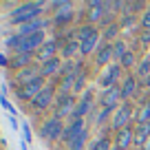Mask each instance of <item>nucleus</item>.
I'll return each mask as SVG.
<instances>
[{
    "mask_svg": "<svg viewBox=\"0 0 150 150\" xmlns=\"http://www.w3.org/2000/svg\"><path fill=\"white\" fill-rule=\"evenodd\" d=\"M55 91H57L55 84H47L42 91H40V95L31 102V106L35 108V110H44V108H49V106H51V102L55 99Z\"/></svg>",
    "mask_w": 150,
    "mask_h": 150,
    "instance_id": "nucleus-10",
    "label": "nucleus"
},
{
    "mask_svg": "<svg viewBox=\"0 0 150 150\" xmlns=\"http://www.w3.org/2000/svg\"><path fill=\"white\" fill-rule=\"evenodd\" d=\"M91 108H93V99H91V91H86L84 97H82L80 102H77V106H75V112H73V117H71V122H73V119H84L91 112Z\"/></svg>",
    "mask_w": 150,
    "mask_h": 150,
    "instance_id": "nucleus-16",
    "label": "nucleus"
},
{
    "mask_svg": "<svg viewBox=\"0 0 150 150\" xmlns=\"http://www.w3.org/2000/svg\"><path fill=\"white\" fill-rule=\"evenodd\" d=\"M106 18V9H104V2L99 0H91L86 2V22L93 27V22H102Z\"/></svg>",
    "mask_w": 150,
    "mask_h": 150,
    "instance_id": "nucleus-12",
    "label": "nucleus"
},
{
    "mask_svg": "<svg viewBox=\"0 0 150 150\" xmlns=\"http://www.w3.org/2000/svg\"><path fill=\"white\" fill-rule=\"evenodd\" d=\"M132 27H135V18H132V16H126V18L122 20V29L124 31H132Z\"/></svg>",
    "mask_w": 150,
    "mask_h": 150,
    "instance_id": "nucleus-33",
    "label": "nucleus"
},
{
    "mask_svg": "<svg viewBox=\"0 0 150 150\" xmlns=\"http://www.w3.org/2000/svg\"><path fill=\"white\" fill-rule=\"evenodd\" d=\"M44 44H47V35H44V31H38V33H33V35H24V38L18 35L16 53H31V55H35L38 49L44 47Z\"/></svg>",
    "mask_w": 150,
    "mask_h": 150,
    "instance_id": "nucleus-3",
    "label": "nucleus"
},
{
    "mask_svg": "<svg viewBox=\"0 0 150 150\" xmlns=\"http://www.w3.org/2000/svg\"><path fill=\"white\" fill-rule=\"evenodd\" d=\"M75 106H77V102H75L73 95H66V97H60L57 99V106H55V115L53 117L57 119H64V117H73V112H75Z\"/></svg>",
    "mask_w": 150,
    "mask_h": 150,
    "instance_id": "nucleus-11",
    "label": "nucleus"
},
{
    "mask_svg": "<svg viewBox=\"0 0 150 150\" xmlns=\"http://www.w3.org/2000/svg\"><path fill=\"white\" fill-rule=\"evenodd\" d=\"M64 124H62V119H57V117H49L47 122L40 126V137L42 139H47V141H57V139H62L64 137Z\"/></svg>",
    "mask_w": 150,
    "mask_h": 150,
    "instance_id": "nucleus-5",
    "label": "nucleus"
},
{
    "mask_svg": "<svg viewBox=\"0 0 150 150\" xmlns=\"http://www.w3.org/2000/svg\"><path fill=\"white\" fill-rule=\"evenodd\" d=\"M132 130H135V141H132V144L141 148V146L146 144V139L150 137V124L148 122H141V124H137Z\"/></svg>",
    "mask_w": 150,
    "mask_h": 150,
    "instance_id": "nucleus-21",
    "label": "nucleus"
},
{
    "mask_svg": "<svg viewBox=\"0 0 150 150\" xmlns=\"http://www.w3.org/2000/svg\"><path fill=\"white\" fill-rule=\"evenodd\" d=\"M77 51H80V42H77V40H69V42L62 47V53H64V57H69V60H71V55L77 53Z\"/></svg>",
    "mask_w": 150,
    "mask_h": 150,
    "instance_id": "nucleus-26",
    "label": "nucleus"
},
{
    "mask_svg": "<svg viewBox=\"0 0 150 150\" xmlns=\"http://www.w3.org/2000/svg\"><path fill=\"white\" fill-rule=\"evenodd\" d=\"M99 40H102V33L95 27H91V24H84V27H80V31H77V42H80V53L82 55L97 53Z\"/></svg>",
    "mask_w": 150,
    "mask_h": 150,
    "instance_id": "nucleus-1",
    "label": "nucleus"
},
{
    "mask_svg": "<svg viewBox=\"0 0 150 150\" xmlns=\"http://www.w3.org/2000/svg\"><path fill=\"white\" fill-rule=\"evenodd\" d=\"M86 139H88V132L80 135L77 139H73L71 144H66V146H69V150H84L86 148Z\"/></svg>",
    "mask_w": 150,
    "mask_h": 150,
    "instance_id": "nucleus-27",
    "label": "nucleus"
},
{
    "mask_svg": "<svg viewBox=\"0 0 150 150\" xmlns=\"http://www.w3.org/2000/svg\"><path fill=\"white\" fill-rule=\"evenodd\" d=\"M44 7H47L44 2H27V5L16 7V11H11V22H16L18 27L33 22V20H38L44 13Z\"/></svg>",
    "mask_w": 150,
    "mask_h": 150,
    "instance_id": "nucleus-2",
    "label": "nucleus"
},
{
    "mask_svg": "<svg viewBox=\"0 0 150 150\" xmlns=\"http://www.w3.org/2000/svg\"><path fill=\"white\" fill-rule=\"evenodd\" d=\"M135 119V110H132V106L128 102H124L122 106L117 108V110L112 112V117H110V128L115 132L124 130V128H128V124Z\"/></svg>",
    "mask_w": 150,
    "mask_h": 150,
    "instance_id": "nucleus-4",
    "label": "nucleus"
},
{
    "mask_svg": "<svg viewBox=\"0 0 150 150\" xmlns=\"http://www.w3.org/2000/svg\"><path fill=\"white\" fill-rule=\"evenodd\" d=\"M44 86H47V80H44V77H38V80H33V82H29V84L16 88V95H18V99H22V102H29V99L33 102Z\"/></svg>",
    "mask_w": 150,
    "mask_h": 150,
    "instance_id": "nucleus-6",
    "label": "nucleus"
},
{
    "mask_svg": "<svg viewBox=\"0 0 150 150\" xmlns=\"http://www.w3.org/2000/svg\"><path fill=\"white\" fill-rule=\"evenodd\" d=\"M119 75H122V64H110L104 69V73L99 75V84L104 86V91L106 88H112V86H119Z\"/></svg>",
    "mask_w": 150,
    "mask_h": 150,
    "instance_id": "nucleus-8",
    "label": "nucleus"
},
{
    "mask_svg": "<svg viewBox=\"0 0 150 150\" xmlns=\"http://www.w3.org/2000/svg\"><path fill=\"white\" fill-rule=\"evenodd\" d=\"M137 75H139L141 80H146L150 75V57H144V60L139 62V66H137Z\"/></svg>",
    "mask_w": 150,
    "mask_h": 150,
    "instance_id": "nucleus-28",
    "label": "nucleus"
},
{
    "mask_svg": "<svg viewBox=\"0 0 150 150\" xmlns=\"http://www.w3.org/2000/svg\"><path fill=\"white\" fill-rule=\"evenodd\" d=\"M86 77H88V75H86V71L82 69L80 73L75 75V84H73V93H80V91H84V86H86Z\"/></svg>",
    "mask_w": 150,
    "mask_h": 150,
    "instance_id": "nucleus-25",
    "label": "nucleus"
},
{
    "mask_svg": "<svg viewBox=\"0 0 150 150\" xmlns=\"http://www.w3.org/2000/svg\"><path fill=\"white\" fill-rule=\"evenodd\" d=\"M139 44H141V47H150V33L148 31H141V35H139Z\"/></svg>",
    "mask_w": 150,
    "mask_h": 150,
    "instance_id": "nucleus-35",
    "label": "nucleus"
},
{
    "mask_svg": "<svg viewBox=\"0 0 150 150\" xmlns=\"http://www.w3.org/2000/svg\"><path fill=\"white\" fill-rule=\"evenodd\" d=\"M119 29H122V24H115V22H112L110 27H106V31L102 33V35H104V40H112V38H117Z\"/></svg>",
    "mask_w": 150,
    "mask_h": 150,
    "instance_id": "nucleus-31",
    "label": "nucleus"
},
{
    "mask_svg": "<svg viewBox=\"0 0 150 150\" xmlns=\"http://www.w3.org/2000/svg\"><path fill=\"white\" fill-rule=\"evenodd\" d=\"M0 66H9V57L0 53Z\"/></svg>",
    "mask_w": 150,
    "mask_h": 150,
    "instance_id": "nucleus-37",
    "label": "nucleus"
},
{
    "mask_svg": "<svg viewBox=\"0 0 150 150\" xmlns=\"http://www.w3.org/2000/svg\"><path fill=\"white\" fill-rule=\"evenodd\" d=\"M139 27H141V31L150 33V9L144 11V16H141V20H139Z\"/></svg>",
    "mask_w": 150,
    "mask_h": 150,
    "instance_id": "nucleus-32",
    "label": "nucleus"
},
{
    "mask_svg": "<svg viewBox=\"0 0 150 150\" xmlns=\"http://www.w3.org/2000/svg\"><path fill=\"white\" fill-rule=\"evenodd\" d=\"M38 77H42L40 75V64H31V66H27V69H20V71H16V75H13V82H16V86H24V84H29V82H33V80H38Z\"/></svg>",
    "mask_w": 150,
    "mask_h": 150,
    "instance_id": "nucleus-9",
    "label": "nucleus"
},
{
    "mask_svg": "<svg viewBox=\"0 0 150 150\" xmlns=\"http://www.w3.org/2000/svg\"><path fill=\"white\" fill-rule=\"evenodd\" d=\"M84 132H88V126H86V119H73V122L66 126L64 130V137L62 139L66 141V144H71L73 139H77L80 135H84Z\"/></svg>",
    "mask_w": 150,
    "mask_h": 150,
    "instance_id": "nucleus-13",
    "label": "nucleus"
},
{
    "mask_svg": "<svg viewBox=\"0 0 150 150\" xmlns=\"http://www.w3.org/2000/svg\"><path fill=\"white\" fill-rule=\"evenodd\" d=\"M144 84H146V88H150V75H148V77L144 80Z\"/></svg>",
    "mask_w": 150,
    "mask_h": 150,
    "instance_id": "nucleus-39",
    "label": "nucleus"
},
{
    "mask_svg": "<svg viewBox=\"0 0 150 150\" xmlns=\"http://www.w3.org/2000/svg\"><path fill=\"white\" fill-rule=\"evenodd\" d=\"M135 141V130H132L130 126L128 128H124V130H119L117 135H115V146H119L122 150H126V148H130V144Z\"/></svg>",
    "mask_w": 150,
    "mask_h": 150,
    "instance_id": "nucleus-19",
    "label": "nucleus"
},
{
    "mask_svg": "<svg viewBox=\"0 0 150 150\" xmlns=\"http://www.w3.org/2000/svg\"><path fill=\"white\" fill-rule=\"evenodd\" d=\"M110 150H122V148H119V146H112V148Z\"/></svg>",
    "mask_w": 150,
    "mask_h": 150,
    "instance_id": "nucleus-40",
    "label": "nucleus"
},
{
    "mask_svg": "<svg viewBox=\"0 0 150 150\" xmlns=\"http://www.w3.org/2000/svg\"><path fill=\"white\" fill-rule=\"evenodd\" d=\"M135 93H137V77L128 75L126 80L122 82V97H124V99H130Z\"/></svg>",
    "mask_w": 150,
    "mask_h": 150,
    "instance_id": "nucleus-22",
    "label": "nucleus"
},
{
    "mask_svg": "<svg viewBox=\"0 0 150 150\" xmlns=\"http://www.w3.org/2000/svg\"><path fill=\"white\" fill-rule=\"evenodd\" d=\"M112 146H110V141L106 139V137H99L97 141H93L91 144V150H110Z\"/></svg>",
    "mask_w": 150,
    "mask_h": 150,
    "instance_id": "nucleus-30",
    "label": "nucleus"
},
{
    "mask_svg": "<svg viewBox=\"0 0 150 150\" xmlns=\"http://www.w3.org/2000/svg\"><path fill=\"white\" fill-rule=\"evenodd\" d=\"M33 57H35V55H31V53H16V55L9 57V66H11V69H16V71L27 69V66H31Z\"/></svg>",
    "mask_w": 150,
    "mask_h": 150,
    "instance_id": "nucleus-20",
    "label": "nucleus"
},
{
    "mask_svg": "<svg viewBox=\"0 0 150 150\" xmlns=\"http://www.w3.org/2000/svg\"><path fill=\"white\" fill-rule=\"evenodd\" d=\"M22 130H24V141H31V139H33V135H31V128H29L27 124H24V126H22Z\"/></svg>",
    "mask_w": 150,
    "mask_h": 150,
    "instance_id": "nucleus-36",
    "label": "nucleus"
},
{
    "mask_svg": "<svg viewBox=\"0 0 150 150\" xmlns=\"http://www.w3.org/2000/svg\"><path fill=\"white\" fill-rule=\"evenodd\" d=\"M122 86H112V88H106L102 95H99V106L106 108V110H117L119 102H122Z\"/></svg>",
    "mask_w": 150,
    "mask_h": 150,
    "instance_id": "nucleus-7",
    "label": "nucleus"
},
{
    "mask_svg": "<svg viewBox=\"0 0 150 150\" xmlns=\"http://www.w3.org/2000/svg\"><path fill=\"white\" fill-rule=\"evenodd\" d=\"M141 150H150V137H148V139H146V144L141 146Z\"/></svg>",
    "mask_w": 150,
    "mask_h": 150,
    "instance_id": "nucleus-38",
    "label": "nucleus"
},
{
    "mask_svg": "<svg viewBox=\"0 0 150 150\" xmlns=\"http://www.w3.org/2000/svg\"><path fill=\"white\" fill-rule=\"evenodd\" d=\"M110 112H112V110H106V108H102V110L97 112V117H95V124H102V122H106Z\"/></svg>",
    "mask_w": 150,
    "mask_h": 150,
    "instance_id": "nucleus-34",
    "label": "nucleus"
},
{
    "mask_svg": "<svg viewBox=\"0 0 150 150\" xmlns=\"http://www.w3.org/2000/svg\"><path fill=\"white\" fill-rule=\"evenodd\" d=\"M128 51H130V49H128V44L124 42V40H115V42H112V57L117 62H122V57L126 55Z\"/></svg>",
    "mask_w": 150,
    "mask_h": 150,
    "instance_id": "nucleus-23",
    "label": "nucleus"
},
{
    "mask_svg": "<svg viewBox=\"0 0 150 150\" xmlns=\"http://www.w3.org/2000/svg\"><path fill=\"white\" fill-rule=\"evenodd\" d=\"M110 60H115L112 57V44H104V47L97 49V53H95V64L97 66H110Z\"/></svg>",
    "mask_w": 150,
    "mask_h": 150,
    "instance_id": "nucleus-18",
    "label": "nucleus"
},
{
    "mask_svg": "<svg viewBox=\"0 0 150 150\" xmlns=\"http://www.w3.org/2000/svg\"><path fill=\"white\" fill-rule=\"evenodd\" d=\"M119 64H122V69H132V66L137 64V55H135V51H128L126 55L122 57V62H119Z\"/></svg>",
    "mask_w": 150,
    "mask_h": 150,
    "instance_id": "nucleus-29",
    "label": "nucleus"
},
{
    "mask_svg": "<svg viewBox=\"0 0 150 150\" xmlns=\"http://www.w3.org/2000/svg\"><path fill=\"white\" fill-rule=\"evenodd\" d=\"M57 42L55 40H47V44H44V47H40L38 49V53H35V60L38 62H49V60H53V57H57Z\"/></svg>",
    "mask_w": 150,
    "mask_h": 150,
    "instance_id": "nucleus-15",
    "label": "nucleus"
},
{
    "mask_svg": "<svg viewBox=\"0 0 150 150\" xmlns=\"http://www.w3.org/2000/svg\"><path fill=\"white\" fill-rule=\"evenodd\" d=\"M135 122L137 124H141V122H148L150 124V102H146L144 106L135 112Z\"/></svg>",
    "mask_w": 150,
    "mask_h": 150,
    "instance_id": "nucleus-24",
    "label": "nucleus"
},
{
    "mask_svg": "<svg viewBox=\"0 0 150 150\" xmlns=\"http://www.w3.org/2000/svg\"><path fill=\"white\" fill-rule=\"evenodd\" d=\"M49 24H51V20L38 18V20H33V22L20 24V27H18V35H20V38H24V35H33V33L42 31V29H44V27H49Z\"/></svg>",
    "mask_w": 150,
    "mask_h": 150,
    "instance_id": "nucleus-14",
    "label": "nucleus"
},
{
    "mask_svg": "<svg viewBox=\"0 0 150 150\" xmlns=\"http://www.w3.org/2000/svg\"><path fill=\"white\" fill-rule=\"evenodd\" d=\"M62 64H64V62H62L60 57H53V60L40 64V75H42L44 80H47V77H53V75L62 73Z\"/></svg>",
    "mask_w": 150,
    "mask_h": 150,
    "instance_id": "nucleus-17",
    "label": "nucleus"
}]
</instances>
